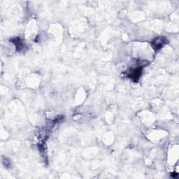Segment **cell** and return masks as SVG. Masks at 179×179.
Listing matches in <instances>:
<instances>
[{"label": "cell", "instance_id": "cell-2", "mask_svg": "<svg viewBox=\"0 0 179 179\" xmlns=\"http://www.w3.org/2000/svg\"><path fill=\"white\" fill-rule=\"evenodd\" d=\"M141 73H142V70H141L140 69H136L133 70V71L131 72L130 77L134 79V80H136V79H138L140 77Z\"/></svg>", "mask_w": 179, "mask_h": 179}, {"label": "cell", "instance_id": "cell-1", "mask_svg": "<svg viewBox=\"0 0 179 179\" xmlns=\"http://www.w3.org/2000/svg\"><path fill=\"white\" fill-rule=\"evenodd\" d=\"M165 43H167V41L164 37H158L154 39L152 44L155 50H158L162 48Z\"/></svg>", "mask_w": 179, "mask_h": 179}]
</instances>
